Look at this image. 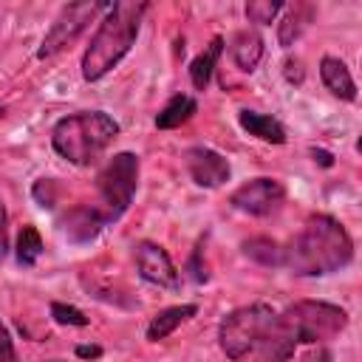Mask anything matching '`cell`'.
<instances>
[{
  "instance_id": "obj_27",
  "label": "cell",
  "mask_w": 362,
  "mask_h": 362,
  "mask_svg": "<svg viewBox=\"0 0 362 362\" xmlns=\"http://www.w3.org/2000/svg\"><path fill=\"white\" fill-rule=\"evenodd\" d=\"M303 362H334V356L328 351H317V354H308Z\"/></svg>"
},
{
  "instance_id": "obj_1",
  "label": "cell",
  "mask_w": 362,
  "mask_h": 362,
  "mask_svg": "<svg viewBox=\"0 0 362 362\" xmlns=\"http://www.w3.org/2000/svg\"><path fill=\"white\" fill-rule=\"evenodd\" d=\"M354 260V240L331 215H311L283 246V266L297 277H322Z\"/></svg>"
},
{
  "instance_id": "obj_9",
  "label": "cell",
  "mask_w": 362,
  "mask_h": 362,
  "mask_svg": "<svg viewBox=\"0 0 362 362\" xmlns=\"http://www.w3.org/2000/svg\"><path fill=\"white\" fill-rule=\"evenodd\" d=\"M136 269H139L141 280H147L158 288L175 291L181 286V274H178L173 257L167 255L164 246H158L153 240H139L136 243Z\"/></svg>"
},
{
  "instance_id": "obj_12",
  "label": "cell",
  "mask_w": 362,
  "mask_h": 362,
  "mask_svg": "<svg viewBox=\"0 0 362 362\" xmlns=\"http://www.w3.org/2000/svg\"><path fill=\"white\" fill-rule=\"evenodd\" d=\"M320 79L337 99H342V102L356 99V82L339 57H322L320 59Z\"/></svg>"
},
{
  "instance_id": "obj_3",
  "label": "cell",
  "mask_w": 362,
  "mask_h": 362,
  "mask_svg": "<svg viewBox=\"0 0 362 362\" xmlns=\"http://www.w3.org/2000/svg\"><path fill=\"white\" fill-rule=\"evenodd\" d=\"M119 122L105 110H79L51 127V147L74 167H90L119 136Z\"/></svg>"
},
{
  "instance_id": "obj_16",
  "label": "cell",
  "mask_w": 362,
  "mask_h": 362,
  "mask_svg": "<svg viewBox=\"0 0 362 362\" xmlns=\"http://www.w3.org/2000/svg\"><path fill=\"white\" fill-rule=\"evenodd\" d=\"M238 122L240 127L249 133V136H257L260 141H269V144H286V127L269 116V113H257V110H240L238 113Z\"/></svg>"
},
{
  "instance_id": "obj_2",
  "label": "cell",
  "mask_w": 362,
  "mask_h": 362,
  "mask_svg": "<svg viewBox=\"0 0 362 362\" xmlns=\"http://www.w3.org/2000/svg\"><path fill=\"white\" fill-rule=\"evenodd\" d=\"M147 8H150L147 3H136V0L110 3L99 28L90 37V45L82 54V79L85 82L102 79L127 57V51L133 48V42L139 37Z\"/></svg>"
},
{
  "instance_id": "obj_24",
  "label": "cell",
  "mask_w": 362,
  "mask_h": 362,
  "mask_svg": "<svg viewBox=\"0 0 362 362\" xmlns=\"http://www.w3.org/2000/svg\"><path fill=\"white\" fill-rule=\"evenodd\" d=\"M8 252V215H6V206L0 201V260L6 257Z\"/></svg>"
},
{
  "instance_id": "obj_18",
  "label": "cell",
  "mask_w": 362,
  "mask_h": 362,
  "mask_svg": "<svg viewBox=\"0 0 362 362\" xmlns=\"http://www.w3.org/2000/svg\"><path fill=\"white\" fill-rule=\"evenodd\" d=\"M221 51H223V37H212L209 45L189 62V82L195 85V90H206V85L212 79V71L218 65Z\"/></svg>"
},
{
  "instance_id": "obj_8",
  "label": "cell",
  "mask_w": 362,
  "mask_h": 362,
  "mask_svg": "<svg viewBox=\"0 0 362 362\" xmlns=\"http://www.w3.org/2000/svg\"><path fill=\"white\" fill-rule=\"evenodd\" d=\"M283 201H286V187L277 178H269V175L252 178L229 195V204L235 209H240L246 215H255V218H266V215L277 212Z\"/></svg>"
},
{
  "instance_id": "obj_28",
  "label": "cell",
  "mask_w": 362,
  "mask_h": 362,
  "mask_svg": "<svg viewBox=\"0 0 362 362\" xmlns=\"http://www.w3.org/2000/svg\"><path fill=\"white\" fill-rule=\"evenodd\" d=\"M3 113H6V110H3V107H0V116H3Z\"/></svg>"
},
{
  "instance_id": "obj_20",
  "label": "cell",
  "mask_w": 362,
  "mask_h": 362,
  "mask_svg": "<svg viewBox=\"0 0 362 362\" xmlns=\"http://www.w3.org/2000/svg\"><path fill=\"white\" fill-rule=\"evenodd\" d=\"M42 249H45V246H42V238H40L37 226L25 223V226L20 229V235H17V263H20V266H34V263L40 260Z\"/></svg>"
},
{
  "instance_id": "obj_5",
  "label": "cell",
  "mask_w": 362,
  "mask_h": 362,
  "mask_svg": "<svg viewBox=\"0 0 362 362\" xmlns=\"http://www.w3.org/2000/svg\"><path fill=\"white\" fill-rule=\"evenodd\" d=\"M277 322L294 345H317L339 337L348 325V314L334 303L297 300L277 314Z\"/></svg>"
},
{
  "instance_id": "obj_4",
  "label": "cell",
  "mask_w": 362,
  "mask_h": 362,
  "mask_svg": "<svg viewBox=\"0 0 362 362\" xmlns=\"http://www.w3.org/2000/svg\"><path fill=\"white\" fill-rule=\"evenodd\" d=\"M277 311L266 303H252L229 311L218 325V345L235 362H252L266 337L272 334Z\"/></svg>"
},
{
  "instance_id": "obj_17",
  "label": "cell",
  "mask_w": 362,
  "mask_h": 362,
  "mask_svg": "<svg viewBox=\"0 0 362 362\" xmlns=\"http://www.w3.org/2000/svg\"><path fill=\"white\" fill-rule=\"evenodd\" d=\"M195 110H198V102H195L192 96L175 93V96H170L167 105L158 110L156 127H158V130H175V127H181V124H187V122L195 116Z\"/></svg>"
},
{
  "instance_id": "obj_21",
  "label": "cell",
  "mask_w": 362,
  "mask_h": 362,
  "mask_svg": "<svg viewBox=\"0 0 362 362\" xmlns=\"http://www.w3.org/2000/svg\"><path fill=\"white\" fill-rule=\"evenodd\" d=\"M283 6L286 3H280V0H249L246 3V20L255 25H269L283 11Z\"/></svg>"
},
{
  "instance_id": "obj_13",
  "label": "cell",
  "mask_w": 362,
  "mask_h": 362,
  "mask_svg": "<svg viewBox=\"0 0 362 362\" xmlns=\"http://www.w3.org/2000/svg\"><path fill=\"white\" fill-rule=\"evenodd\" d=\"M263 51H266V42H263V37H260L255 28L238 31V34L232 37V42H229V54H232L235 65H238L243 74H252V71L260 65Z\"/></svg>"
},
{
  "instance_id": "obj_14",
  "label": "cell",
  "mask_w": 362,
  "mask_h": 362,
  "mask_svg": "<svg viewBox=\"0 0 362 362\" xmlns=\"http://www.w3.org/2000/svg\"><path fill=\"white\" fill-rule=\"evenodd\" d=\"M283 20L277 23V42L283 48H291L303 31L308 28V23L314 20V6L311 3H294V6H283Z\"/></svg>"
},
{
  "instance_id": "obj_10",
  "label": "cell",
  "mask_w": 362,
  "mask_h": 362,
  "mask_svg": "<svg viewBox=\"0 0 362 362\" xmlns=\"http://www.w3.org/2000/svg\"><path fill=\"white\" fill-rule=\"evenodd\" d=\"M184 167H187L189 178H192L198 187H206V189H215V187L226 184L229 175H232L229 161H226L218 150L201 147V144L184 150Z\"/></svg>"
},
{
  "instance_id": "obj_15",
  "label": "cell",
  "mask_w": 362,
  "mask_h": 362,
  "mask_svg": "<svg viewBox=\"0 0 362 362\" xmlns=\"http://www.w3.org/2000/svg\"><path fill=\"white\" fill-rule=\"evenodd\" d=\"M198 314V305H192V303H184V305H170V308H161L150 322H147V339L150 342H161V339H167L181 322H187L189 317H195Z\"/></svg>"
},
{
  "instance_id": "obj_26",
  "label": "cell",
  "mask_w": 362,
  "mask_h": 362,
  "mask_svg": "<svg viewBox=\"0 0 362 362\" xmlns=\"http://www.w3.org/2000/svg\"><path fill=\"white\" fill-rule=\"evenodd\" d=\"M76 356L79 359H99L102 356V348L99 345H76Z\"/></svg>"
},
{
  "instance_id": "obj_7",
  "label": "cell",
  "mask_w": 362,
  "mask_h": 362,
  "mask_svg": "<svg viewBox=\"0 0 362 362\" xmlns=\"http://www.w3.org/2000/svg\"><path fill=\"white\" fill-rule=\"evenodd\" d=\"M107 8H110V3H68V6H62L37 48V59H51V57L62 54L65 48H71L85 34V28Z\"/></svg>"
},
{
  "instance_id": "obj_25",
  "label": "cell",
  "mask_w": 362,
  "mask_h": 362,
  "mask_svg": "<svg viewBox=\"0 0 362 362\" xmlns=\"http://www.w3.org/2000/svg\"><path fill=\"white\" fill-rule=\"evenodd\" d=\"M286 79L288 82H303V62L300 59H286Z\"/></svg>"
},
{
  "instance_id": "obj_22",
  "label": "cell",
  "mask_w": 362,
  "mask_h": 362,
  "mask_svg": "<svg viewBox=\"0 0 362 362\" xmlns=\"http://www.w3.org/2000/svg\"><path fill=\"white\" fill-rule=\"evenodd\" d=\"M51 320L59 322V325H71V328H85V325L90 322V320L85 317V311H79L76 305L59 303V300L51 303Z\"/></svg>"
},
{
  "instance_id": "obj_11",
  "label": "cell",
  "mask_w": 362,
  "mask_h": 362,
  "mask_svg": "<svg viewBox=\"0 0 362 362\" xmlns=\"http://www.w3.org/2000/svg\"><path fill=\"white\" fill-rule=\"evenodd\" d=\"M59 223H62V232H65L71 240H76V243L93 240V238L107 226V221L102 218V212H99L96 206H90V204L71 206V209L62 215Z\"/></svg>"
},
{
  "instance_id": "obj_6",
  "label": "cell",
  "mask_w": 362,
  "mask_h": 362,
  "mask_svg": "<svg viewBox=\"0 0 362 362\" xmlns=\"http://www.w3.org/2000/svg\"><path fill=\"white\" fill-rule=\"evenodd\" d=\"M139 187V156L136 153H116L107 158V164L96 173V192L99 204H93L102 218L110 223L122 218L136 195Z\"/></svg>"
},
{
  "instance_id": "obj_19",
  "label": "cell",
  "mask_w": 362,
  "mask_h": 362,
  "mask_svg": "<svg viewBox=\"0 0 362 362\" xmlns=\"http://www.w3.org/2000/svg\"><path fill=\"white\" fill-rule=\"evenodd\" d=\"M243 255L263 266H283V246L272 238H249L243 243Z\"/></svg>"
},
{
  "instance_id": "obj_23",
  "label": "cell",
  "mask_w": 362,
  "mask_h": 362,
  "mask_svg": "<svg viewBox=\"0 0 362 362\" xmlns=\"http://www.w3.org/2000/svg\"><path fill=\"white\" fill-rule=\"evenodd\" d=\"M0 362H17V351H14V339L8 334V328L0 322Z\"/></svg>"
}]
</instances>
